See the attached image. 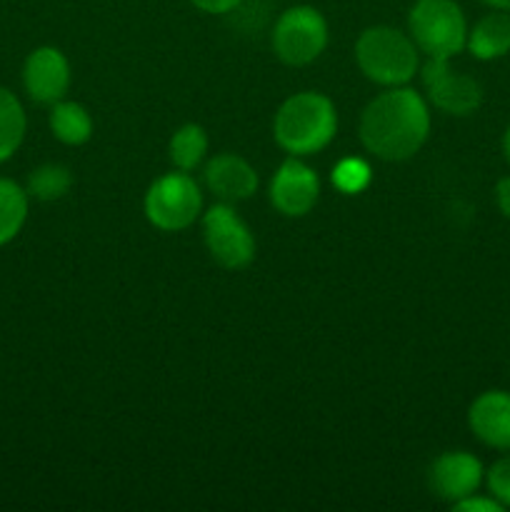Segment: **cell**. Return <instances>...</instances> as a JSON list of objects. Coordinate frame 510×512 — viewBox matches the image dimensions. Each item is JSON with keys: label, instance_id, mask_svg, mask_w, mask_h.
I'll return each instance as SVG.
<instances>
[{"label": "cell", "instance_id": "cell-23", "mask_svg": "<svg viewBox=\"0 0 510 512\" xmlns=\"http://www.w3.org/2000/svg\"><path fill=\"white\" fill-rule=\"evenodd\" d=\"M190 3H193L198 10H203V13L225 15V13H230V10L238 8L243 0H190Z\"/></svg>", "mask_w": 510, "mask_h": 512}, {"label": "cell", "instance_id": "cell-3", "mask_svg": "<svg viewBox=\"0 0 510 512\" xmlns=\"http://www.w3.org/2000/svg\"><path fill=\"white\" fill-rule=\"evenodd\" d=\"M355 60L368 80L398 88L413 80L418 70V45L390 25H373L360 33Z\"/></svg>", "mask_w": 510, "mask_h": 512}, {"label": "cell", "instance_id": "cell-13", "mask_svg": "<svg viewBox=\"0 0 510 512\" xmlns=\"http://www.w3.org/2000/svg\"><path fill=\"white\" fill-rule=\"evenodd\" d=\"M203 175L210 193L218 195L223 203L248 200L250 195L258 190V175H255V170L250 168L240 155L233 153L215 155V158L205 165Z\"/></svg>", "mask_w": 510, "mask_h": 512}, {"label": "cell", "instance_id": "cell-12", "mask_svg": "<svg viewBox=\"0 0 510 512\" xmlns=\"http://www.w3.org/2000/svg\"><path fill=\"white\" fill-rule=\"evenodd\" d=\"M470 433L493 450L510 453V393L485 390L468 410Z\"/></svg>", "mask_w": 510, "mask_h": 512}, {"label": "cell", "instance_id": "cell-9", "mask_svg": "<svg viewBox=\"0 0 510 512\" xmlns=\"http://www.w3.org/2000/svg\"><path fill=\"white\" fill-rule=\"evenodd\" d=\"M483 480V463L465 450L443 453L428 470L430 493L438 495L440 500H448L450 505L478 493Z\"/></svg>", "mask_w": 510, "mask_h": 512}, {"label": "cell", "instance_id": "cell-1", "mask_svg": "<svg viewBox=\"0 0 510 512\" xmlns=\"http://www.w3.org/2000/svg\"><path fill=\"white\" fill-rule=\"evenodd\" d=\"M430 133L425 100L410 88H393L370 100L360 118V140L380 160H408L423 148Z\"/></svg>", "mask_w": 510, "mask_h": 512}, {"label": "cell", "instance_id": "cell-17", "mask_svg": "<svg viewBox=\"0 0 510 512\" xmlns=\"http://www.w3.org/2000/svg\"><path fill=\"white\" fill-rule=\"evenodd\" d=\"M168 153L178 170H183V173L195 170L200 165V160L205 158V153H208V135H205V130L200 128V125H183V128L170 138Z\"/></svg>", "mask_w": 510, "mask_h": 512}, {"label": "cell", "instance_id": "cell-20", "mask_svg": "<svg viewBox=\"0 0 510 512\" xmlns=\"http://www.w3.org/2000/svg\"><path fill=\"white\" fill-rule=\"evenodd\" d=\"M333 183L340 193L355 195L370 183V168L360 158H345L335 165Z\"/></svg>", "mask_w": 510, "mask_h": 512}, {"label": "cell", "instance_id": "cell-15", "mask_svg": "<svg viewBox=\"0 0 510 512\" xmlns=\"http://www.w3.org/2000/svg\"><path fill=\"white\" fill-rule=\"evenodd\" d=\"M50 130L65 145H83L93 135V118L80 103L58 100L50 110Z\"/></svg>", "mask_w": 510, "mask_h": 512}, {"label": "cell", "instance_id": "cell-16", "mask_svg": "<svg viewBox=\"0 0 510 512\" xmlns=\"http://www.w3.org/2000/svg\"><path fill=\"white\" fill-rule=\"evenodd\" d=\"M28 218V195L13 180L0 178V245L10 243Z\"/></svg>", "mask_w": 510, "mask_h": 512}, {"label": "cell", "instance_id": "cell-4", "mask_svg": "<svg viewBox=\"0 0 510 512\" xmlns=\"http://www.w3.org/2000/svg\"><path fill=\"white\" fill-rule=\"evenodd\" d=\"M408 28L413 43L428 58L450 60L468 43V23L455 0H415Z\"/></svg>", "mask_w": 510, "mask_h": 512}, {"label": "cell", "instance_id": "cell-11", "mask_svg": "<svg viewBox=\"0 0 510 512\" xmlns=\"http://www.w3.org/2000/svg\"><path fill=\"white\" fill-rule=\"evenodd\" d=\"M25 90L38 103H58L68 93L70 65L58 48H38L28 55L23 68Z\"/></svg>", "mask_w": 510, "mask_h": 512}, {"label": "cell", "instance_id": "cell-18", "mask_svg": "<svg viewBox=\"0 0 510 512\" xmlns=\"http://www.w3.org/2000/svg\"><path fill=\"white\" fill-rule=\"evenodd\" d=\"M25 135V113L10 90L0 88V163L20 148Z\"/></svg>", "mask_w": 510, "mask_h": 512}, {"label": "cell", "instance_id": "cell-6", "mask_svg": "<svg viewBox=\"0 0 510 512\" xmlns=\"http://www.w3.org/2000/svg\"><path fill=\"white\" fill-rule=\"evenodd\" d=\"M328 43V23L310 5H295L278 18L273 30V50L285 65H308Z\"/></svg>", "mask_w": 510, "mask_h": 512}, {"label": "cell", "instance_id": "cell-2", "mask_svg": "<svg viewBox=\"0 0 510 512\" xmlns=\"http://www.w3.org/2000/svg\"><path fill=\"white\" fill-rule=\"evenodd\" d=\"M275 140L290 155H313L333 140L338 113L330 98L320 93H298L275 113Z\"/></svg>", "mask_w": 510, "mask_h": 512}, {"label": "cell", "instance_id": "cell-8", "mask_svg": "<svg viewBox=\"0 0 510 512\" xmlns=\"http://www.w3.org/2000/svg\"><path fill=\"white\" fill-rule=\"evenodd\" d=\"M423 85L430 103L448 115H470L483 103V85L473 75L450 68L443 58H428L423 68Z\"/></svg>", "mask_w": 510, "mask_h": 512}, {"label": "cell", "instance_id": "cell-24", "mask_svg": "<svg viewBox=\"0 0 510 512\" xmlns=\"http://www.w3.org/2000/svg\"><path fill=\"white\" fill-rule=\"evenodd\" d=\"M495 200H498L500 213L510 220V178L498 180V185H495Z\"/></svg>", "mask_w": 510, "mask_h": 512}, {"label": "cell", "instance_id": "cell-21", "mask_svg": "<svg viewBox=\"0 0 510 512\" xmlns=\"http://www.w3.org/2000/svg\"><path fill=\"white\" fill-rule=\"evenodd\" d=\"M485 483H488L490 495L498 500L503 508H510V455L495 460L490 470L485 473Z\"/></svg>", "mask_w": 510, "mask_h": 512}, {"label": "cell", "instance_id": "cell-19", "mask_svg": "<svg viewBox=\"0 0 510 512\" xmlns=\"http://www.w3.org/2000/svg\"><path fill=\"white\" fill-rule=\"evenodd\" d=\"M73 185V175L65 165H40L30 173L28 178V193L38 200H58L63 198L65 193Z\"/></svg>", "mask_w": 510, "mask_h": 512}, {"label": "cell", "instance_id": "cell-5", "mask_svg": "<svg viewBox=\"0 0 510 512\" xmlns=\"http://www.w3.org/2000/svg\"><path fill=\"white\" fill-rule=\"evenodd\" d=\"M203 208V195L188 173H168L155 180L145 193V215L155 228L178 233L190 228Z\"/></svg>", "mask_w": 510, "mask_h": 512}, {"label": "cell", "instance_id": "cell-26", "mask_svg": "<svg viewBox=\"0 0 510 512\" xmlns=\"http://www.w3.org/2000/svg\"><path fill=\"white\" fill-rule=\"evenodd\" d=\"M503 155H505V160L510 163V125H508V130H505V135H503Z\"/></svg>", "mask_w": 510, "mask_h": 512}, {"label": "cell", "instance_id": "cell-14", "mask_svg": "<svg viewBox=\"0 0 510 512\" xmlns=\"http://www.w3.org/2000/svg\"><path fill=\"white\" fill-rule=\"evenodd\" d=\"M465 48L478 60H498L510 53V13L493 10L468 30Z\"/></svg>", "mask_w": 510, "mask_h": 512}, {"label": "cell", "instance_id": "cell-7", "mask_svg": "<svg viewBox=\"0 0 510 512\" xmlns=\"http://www.w3.org/2000/svg\"><path fill=\"white\" fill-rule=\"evenodd\" d=\"M203 238L210 255L228 270L248 268L255 258V240L248 225L228 203L213 205L203 218Z\"/></svg>", "mask_w": 510, "mask_h": 512}, {"label": "cell", "instance_id": "cell-22", "mask_svg": "<svg viewBox=\"0 0 510 512\" xmlns=\"http://www.w3.org/2000/svg\"><path fill=\"white\" fill-rule=\"evenodd\" d=\"M453 510H458V512H503L505 508L493 498V495L483 498V495L473 493V495H468V498L453 503Z\"/></svg>", "mask_w": 510, "mask_h": 512}, {"label": "cell", "instance_id": "cell-25", "mask_svg": "<svg viewBox=\"0 0 510 512\" xmlns=\"http://www.w3.org/2000/svg\"><path fill=\"white\" fill-rule=\"evenodd\" d=\"M480 3H485L493 10H505V13H510V0H480Z\"/></svg>", "mask_w": 510, "mask_h": 512}, {"label": "cell", "instance_id": "cell-10", "mask_svg": "<svg viewBox=\"0 0 510 512\" xmlns=\"http://www.w3.org/2000/svg\"><path fill=\"white\" fill-rule=\"evenodd\" d=\"M320 180L313 170L300 160L290 158L278 168V173L270 180V203L275 210L288 218H300L310 213L318 203Z\"/></svg>", "mask_w": 510, "mask_h": 512}]
</instances>
